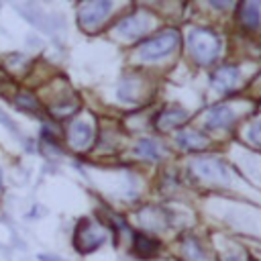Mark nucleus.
I'll return each mask as SVG.
<instances>
[{"instance_id": "obj_1", "label": "nucleus", "mask_w": 261, "mask_h": 261, "mask_svg": "<svg viewBox=\"0 0 261 261\" xmlns=\"http://www.w3.org/2000/svg\"><path fill=\"white\" fill-rule=\"evenodd\" d=\"M188 45H190L194 59L202 65L212 63L218 55V49H220L218 37L208 29H192L188 35Z\"/></svg>"}, {"instance_id": "obj_2", "label": "nucleus", "mask_w": 261, "mask_h": 261, "mask_svg": "<svg viewBox=\"0 0 261 261\" xmlns=\"http://www.w3.org/2000/svg\"><path fill=\"white\" fill-rule=\"evenodd\" d=\"M177 45H179V33L173 29H167V31L143 41L139 47V55H141V59H147V61L159 59V57L171 53Z\"/></svg>"}, {"instance_id": "obj_3", "label": "nucleus", "mask_w": 261, "mask_h": 261, "mask_svg": "<svg viewBox=\"0 0 261 261\" xmlns=\"http://www.w3.org/2000/svg\"><path fill=\"white\" fill-rule=\"evenodd\" d=\"M104 241H106L104 226H100L98 222H94L90 218H84V220L77 222V228H75V234H73V243H75L80 253H90V251L98 249Z\"/></svg>"}, {"instance_id": "obj_4", "label": "nucleus", "mask_w": 261, "mask_h": 261, "mask_svg": "<svg viewBox=\"0 0 261 261\" xmlns=\"http://www.w3.org/2000/svg\"><path fill=\"white\" fill-rule=\"evenodd\" d=\"M112 8L110 2L100 0V2H84L77 8V18H80V27L86 31H94L96 27L102 24V20L106 18L108 10Z\"/></svg>"}, {"instance_id": "obj_5", "label": "nucleus", "mask_w": 261, "mask_h": 261, "mask_svg": "<svg viewBox=\"0 0 261 261\" xmlns=\"http://www.w3.org/2000/svg\"><path fill=\"white\" fill-rule=\"evenodd\" d=\"M151 27V18L149 14L145 12H133L128 16H124L118 24H116V31L122 35V37H128V39H137L141 35H145Z\"/></svg>"}, {"instance_id": "obj_6", "label": "nucleus", "mask_w": 261, "mask_h": 261, "mask_svg": "<svg viewBox=\"0 0 261 261\" xmlns=\"http://www.w3.org/2000/svg\"><path fill=\"white\" fill-rule=\"evenodd\" d=\"M192 171L206 179V181H220V179H226V167L218 161V159H212V157H200L192 163Z\"/></svg>"}, {"instance_id": "obj_7", "label": "nucleus", "mask_w": 261, "mask_h": 261, "mask_svg": "<svg viewBox=\"0 0 261 261\" xmlns=\"http://www.w3.org/2000/svg\"><path fill=\"white\" fill-rule=\"evenodd\" d=\"M92 137H94V130L86 120H73L67 128V143L71 149H77V151L86 149L92 143Z\"/></svg>"}, {"instance_id": "obj_8", "label": "nucleus", "mask_w": 261, "mask_h": 261, "mask_svg": "<svg viewBox=\"0 0 261 261\" xmlns=\"http://www.w3.org/2000/svg\"><path fill=\"white\" fill-rule=\"evenodd\" d=\"M186 120H188V112L184 108L169 106L155 116V126H157V130H171V128L181 126Z\"/></svg>"}, {"instance_id": "obj_9", "label": "nucleus", "mask_w": 261, "mask_h": 261, "mask_svg": "<svg viewBox=\"0 0 261 261\" xmlns=\"http://www.w3.org/2000/svg\"><path fill=\"white\" fill-rule=\"evenodd\" d=\"M232 122H234V112H232V108H228L224 104L214 106L206 114V126L208 128H226Z\"/></svg>"}, {"instance_id": "obj_10", "label": "nucleus", "mask_w": 261, "mask_h": 261, "mask_svg": "<svg viewBox=\"0 0 261 261\" xmlns=\"http://www.w3.org/2000/svg\"><path fill=\"white\" fill-rule=\"evenodd\" d=\"M239 80V69L232 65H220L212 73V84L218 90H230Z\"/></svg>"}, {"instance_id": "obj_11", "label": "nucleus", "mask_w": 261, "mask_h": 261, "mask_svg": "<svg viewBox=\"0 0 261 261\" xmlns=\"http://www.w3.org/2000/svg\"><path fill=\"white\" fill-rule=\"evenodd\" d=\"M177 143H179V147L194 151V149H204L208 145V137L200 130H179Z\"/></svg>"}, {"instance_id": "obj_12", "label": "nucleus", "mask_w": 261, "mask_h": 261, "mask_svg": "<svg viewBox=\"0 0 261 261\" xmlns=\"http://www.w3.org/2000/svg\"><path fill=\"white\" fill-rule=\"evenodd\" d=\"M239 22L245 29H255L259 24V6L255 2H243L239 6Z\"/></svg>"}, {"instance_id": "obj_13", "label": "nucleus", "mask_w": 261, "mask_h": 261, "mask_svg": "<svg viewBox=\"0 0 261 261\" xmlns=\"http://www.w3.org/2000/svg\"><path fill=\"white\" fill-rule=\"evenodd\" d=\"M135 253L139 257H153L159 251V243L147 234H135V245H133Z\"/></svg>"}, {"instance_id": "obj_14", "label": "nucleus", "mask_w": 261, "mask_h": 261, "mask_svg": "<svg viewBox=\"0 0 261 261\" xmlns=\"http://www.w3.org/2000/svg\"><path fill=\"white\" fill-rule=\"evenodd\" d=\"M135 153L145 157V159H159L161 157V149H159L157 141H153V139H141L135 147Z\"/></svg>"}, {"instance_id": "obj_15", "label": "nucleus", "mask_w": 261, "mask_h": 261, "mask_svg": "<svg viewBox=\"0 0 261 261\" xmlns=\"http://www.w3.org/2000/svg\"><path fill=\"white\" fill-rule=\"evenodd\" d=\"M16 106L20 108V110H29V112H37L39 110V100L31 94V92H20V94H16Z\"/></svg>"}, {"instance_id": "obj_16", "label": "nucleus", "mask_w": 261, "mask_h": 261, "mask_svg": "<svg viewBox=\"0 0 261 261\" xmlns=\"http://www.w3.org/2000/svg\"><path fill=\"white\" fill-rule=\"evenodd\" d=\"M249 139H251L255 145L261 147V118H257V120L251 124V128H249Z\"/></svg>"}, {"instance_id": "obj_17", "label": "nucleus", "mask_w": 261, "mask_h": 261, "mask_svg": "<svg viewBox=\"0 0 261 261\" xmlns=\"http://www.w3.org/2000/svg\"><path fill=\"white\" fill-rule=\"evenodd\" d=\"M190 249H192V255H190V259H192V261L202 259V249H200V245H198L196 241H188V243L184 245V251H190Z\"/></svg>"}, {"instance_id": "obj_18", "label": "nucleus", "mask_w": 261, "mask_h": 261, "mask_svg": "<svg viewBox=\"0 0 261 261\" xmlns=\"http://www.w3.org/2000/svg\"><path fill=\"white\" fill-rule=\"evenodd\" d=\"M39 259H41V261H59V259H55V257H49V255H41Z\"/></svg>"}, {"instance_id": "obj_19", "label": "nucleus", "mask_w": 261, "mask_h": 261, "mask_svg": "<svg viewBox=\"0 0 261 261\" xmlns=\"http://www.w3.org/2000/svg\"><path fill=\"white\" fill-rule=\"evenodd\" d=\"M0 190H2V171H0Z\"/></svg>"}]
</instances>
